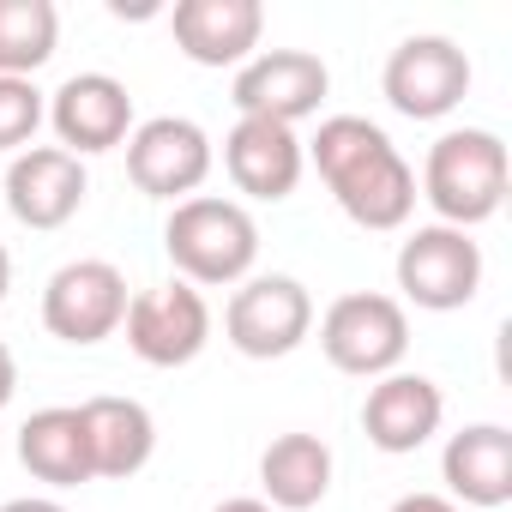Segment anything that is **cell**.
Wrapping results in <instances>:
<instances>
[{
    "label": "cell",
    "mask_w": 512,
    "mask_h": 512,
    "mask_svg": "<svg viewBox=\"0 0 512 512\" xmlns=\"http://www.w3.org/2000/svg\"><path fill=\"white\" fill-rule=\"evenodd\" d=\"M169 31L193 67H247L266 37V7L260 0H175Z\"/></svg>",
    "instance_id": "cell-13"
},
{
    "label": "cell",
    "mask_w": 512,
    "mask_h": 512,
    "mask_svg": "<svg viewBox=\"0 0 512 512\" xmlns=\"http://www.w3.org/2000/svg\"><path fill=\"white\" fill-rule=\"evenodd\" d=\"M127 350L145 368H187L205 344H211V308L193 284H151L127 302Z\"/></svg>",
    "instance_id": "cell-10"
},
{
    "label": "cell",
    "mask_w": 512,
    "mask_h": 512,
    "mask_svg": "<svg viewBox=\"0 0 512 512\" xmlns=\"http://www.w3.org/2000/svg\"><path fill=\"white\" fill-rule=\"evenodd\" d=\"M440 422H446V398L428 374H404V368L380 374L362 398V434H368V446H380L392 458L428 446L440 434Z\"/></svg>",
    "instance_id": "cell-15"
},
{
    "label": "cell",
    "mask_w": 512,
    "mask_h": 512,
    "mask_svg": "<svg viewBox=\"0 0 512 512\" xmlns=\"http://www.w3.org/2000/svg\"><path fill=\"white\" fill-rule=\"evenodd\" d=\"M91 193V175H85V157L61 151V145H25L13 163H7V211L25 223V229H61L79 217Z\"/></svg>",
    "instance_id": "cell-12"
},
{
    "label": "cell",
    "mask_w": 512,
    "mask_h": 512,
    "mask_svg": "<svg viewBox=\"0 0 512 512\" xmlns=\"http://www.w3.org/2000/svg\"><path fill=\"white\" fill-rule=\"evenodd\" d=\"M332 199L356 229H374V235L404 229L410 211H416V169L404 163L398 145H380L374 157H362L350 175L332 181Z\"/></svg>",
    "instance_id": "cell-17"
},
{
    "label": "cell",
    "mask_w": 512,
    "mask_h": 512,
    "mask_svg": "<svg viewBox=\"0 0 512 512\" xmlns=\"http://www.w3.org/2000/svg\"><path fill=\"white\" fill-rule=\"evenodd\" d=\"M308 332H314V296L302 278H284V272L241 278L223 308V338L247 362H278V356L302 350Z\"/></svg>",
    "instance_id": "cell-4"
},
{
    "label": "cell",
    "mask_w": 512,
    "mask_h": 512,
    "mask_svg": "<svg viewBox=\"0 0 512 512\" xmlns=\"http://www.w3.org/2000/svg\"><path fill=\"white\" fill-rule=\"evenodd\" d=\"M211 163H217V151H211L205 127L187 115H151L127 133V175L145 199H169V205L193 199L205 187Z\"/></svg>",
    "instance_id": "cell-7"
},
{
    "label": "cell",
    "mask_w": 512,
    "mask_h": 512,
    "mask_svg": "<svg viewBox=\"0 0 512 512\" xmlns=\"http://www.w3.org/2000/svg\"><path fill=\"white\" fill-rule=\"evenodd\" d=\"M260 500L272 512H308L332 494V446L320 434H278L260 452Z\"/></svg>",
    "instance_id": "cell-19"
},
{
    "label": "cell",
    "mask_w": 512,
    "mask_h": 512,
    "mask_svg": "<svg viewBox=\"0 0 512 512\" xmlns=\"http://www.w3.org/2000/svg\"><path fill=\"white\" fill-rule=\"evenodd\" d=\"M211 512H272L260 494H235V500H223V506H211Z\"/></svg>",
    "instance_id": "cell-27"
},
{
    "label": "cell",
    "mask_w": 512,
    "mask_h": 512,
    "mask_svg": "<svg viewBox=\"0 0 512 512\" xmlns=\"http://www.w3.org/2000/svg\"><path fill=\"white\" fill-rule=\"evenodd\" d=\"M79 422H85V446H91V476H103V482L139 476L157 452V422L139 398H115V392L85 398Z\"/></svg>",
    "instance_id": "cell-18"
},
{
    "label": "cell",
    "mask_w": 512,
    "mask_h": 512,
    "mask_svg": "<svg viewBox=\"0 0 512 512\" xmlns=\"http://www.w3.org/2000/svg\"><path fill=\"white\" fill-rule=\"evenodd\" d=\"M13 392H19V362H13V350L0 344V410L13 404Z\"/></svg>",
    "instance_id": "cell-25"
},
{
    "label": "cell",
    "mask_w": 512,
    "mask_h": 512,
    "mask_svg": "<svg viewBox=\"0 0 512 512\" xmlns=\"http://www.w3.org/2000/svg\"><path fill=\"white\" fill-rule=\"evenodd\" d=\"M380 91L386 103L404 115V121H446L464 97H470V55L452 43V37H404L392 55H386V73H380Z\"/></svg>",
    "instance_id": "cell-6"
},
{
    "label": "cell",
    "mask_w": 512,
    "mask_h": 512,
    "mask_svg": "<svg viewBox=\"0 0 512 512\" xmlns=\"http://www.w3.org/2000/svg\"><path fill=\"white\" fill-rule=\"evenodd\" d=\"M49 121V103L31 79H0V151H25L37 139V127Z\"/></svg>",
    "instance_id": "cell-23"
},
{
    "label": "cell",
    "mask_w": 512,
    "mask_h": 512,
    "mask_svg": "<svg viewBox=\"0 0 512 512\" xmlns=\"http://www.w3.org/2000/svg\"><path fill=\"white\" fill-rule=\"evenodd\" d=\"M392 512H464V506H452L446 494H404Z\"/></svg>",
    "instance_id": "cell-24"
},
{
    "label": "cell",
    "mask_w": 512,
    "mask_h": 512,
    "mask_svg": "<svg viewBox=\"0 0 512 512\" xmlns=\"http://www.w3.org/2000/svg\"><path fill=\"white\" fill-rule=\"evenodd\" d=\"M506 181H512V163H506L500 133L452 127V133H440L428 145L416 199H428L446 229H476L506 205Z\"/></svg>",
    "instance_id": "cell-2"
},
{
    "label": "cell",
    "mask_w": 512,
    "mask_h": 512,
    "mask_svg": "<svg viewBox=\"0 0 512 512\" xmlns=\"http://www.w3.org/2000/svg\"><path fill=\"white\" fill-rule=\"evenodd\" d=\"M0 512H67L61 500H49V494H25V500H7Z\"/></svg>",
    "instance_id": "cell-26"
},
{
    "label": "cell",
    "mask_w": 512,
    "mask_h": 512,
    "mask_svg": "<svg viewBox=\"0 0 512 512\" xmlns=\"http://www.w3.org/2000/svg\"><path fill=\"white\" fill-rule=\"evenodd\" d=\"M163 253L175 260L181 284L193 290H217V284H241L260 260V223L241 199H217V193H193L169 211L163 223Z\"/></svg>",
    "instance_id": "cell-1"
},
{
    "label": "cell",
    "mask_w": 512,
    "mask_h": 512,
    "mask_svg": "<svg viewBox=\"0 0 512 512\" xmlns=\"http://www.w3.org/2000/svg\"><path fill=\"white\" fill-rule=\"evenodd\" d=\"M482 247L470 229H446V223H422L404 235L398 247V290L404 302L428 308V314H452L470 308L482 290Z\"/></svg>",
    "instance_id": "cell-5"
},
{
    "label": "cell",
    "mask_w": 512,
    "mask_h": 512,
    "mask_svg": "<svg viewBox=\"0 0 512 512\" xmlns=\"http://www.w3.org/2000/svg\"><path fill=\"white\" fill-rule=\"evenodd\" d=\"M440 476H446V500L452 506H506L512 500V434L500 422H470L446 440L440 452Z\"/></svg>",
    "instance_id": "cell-16"
},
{
    "label": "cell",
    "mask_w": 512,
    "mask_h": 512,
    "mask_svg": "<svg viewBox=\"0 0 512 512\" xmlns=\"http://www.w3.org/2000/svg\"><path fill=\"white\" fill-rule=\"evenodd\" d=\"M127 278L115 260H67L49 284H43V326L61 344H103L121 332L127 320Z\"/></svg>",
    "instance_id": "cell-8"
},
{
    "label": "cell",
    "mask_w": 512,
    "mask_h": 512,
    "mask_svg": "<svg viewBox=\"0 0 512 512\" xmlns=\"http://www.w3.org/2000/svg\"><path fill=\"white\" fill-rule=\"evenodd\" d=\"M320 350L338 374H356V380L398 374V362L410 350V314L398 296L350 290L320 314Z\"/></svg>",
    "instance_id": "cell-3"
},
{
    "label": "cell",
    "mask_w": 512,
    "mask_h": 512,
    "mask_svg": "<svg viewBox=\"0 0 512 512\" xmlns=\"http://www.w3.org/2000/svg\"><path fill=\"white\" fill-rule=\"evenodd\" d=\"M49 127H55L61 151H73V157L115 151L133 133V91L115 73H73L49 97Z\"/></svg>",
    "instance_id": "cell-11"
},
{
    "label": "cell",
    "mask_w": 512,
    "mask_h": 512,
    "mask_svg": "<svg viewBox=\"0 0 512 512\" xmlns=\"http://www.w3.org/2000/svg\"><path fill=\"white\" fill-rule=\"evenodd\" d=\"M380 145H392V139H386V127H374L368 115H326V121H320V133L302 145V157H314L320 181L332 187V181H338V175H350L362 157H374Z\"/></svg>",
    "instance_id": "cell-22"
},
{
    "label": "cell",
    "mask_w": 512,
    "mask_h": 512,
    "mask_svg": "<svg viewBox=\"0 0 512 512\" xmlns=\"http://www.w3.org/2000/svg\"><path fill=\"white\" fill-rule=\"evenodd\" d=\"M332 91V73L314 49H260L247 67H235V85H229V103L235 115H260V121H278V127H296L308 115H320Z\"/></svg>",
    "instance_id": "cell-9"
},
{
    "label": "cell",
    "mask_w": 512,
    "mask_h": 512,
    "mask_svg": "<svg viewBox=\"0 0 512 512\" xmlns=\"http://www.w3.org/2000/svg\"><path fill=\"white\" fill-rule=\"evenodd\" d=\"M19 464L49 482V488H79L91 482V446H85V422L79 404H49L19 428Z\"/></svg>",
    "instance_id": "cell-20"
},
{
    "label": "cell",
    "mask_w": 512,
    "mask_h": 512,
    "mask_svg": "<svg viewBox=\"0 0 512 512\" xmlns=\"http://www.w3.org/2000/svg\"><path fill=\"white\" fill-rule=\"evenodd\" d=\"M223 169L235 181V193L247 199H290L308 157H302V139L296 127H278V121H260V115H235L229 139H223Z\"/></svg>",
    "instance_id": "cell-14"
},
{
    "label": "cell",
    "mask_w": 512,
    "mask_h": 512,
    "mask_svg": "<svg viewBox=\"0 0 512 512\" xmlns=\"http://www.w3.org/2000/svg\"><path fill=\"white\" fill-rule=\"evenodd\" d=\"M7 290H13V253L0 247V302H7Z\"/></svg>",
    "instance_id": "cell-28"
},
{
    "label": "cell",
    "mask_w": 512,
    "mask_h": 512,
    "mask_svg": "<svg viewBox=\"0 0 512 512\" xmlns=\"http://www.w3.org/2000/svg\"><path fill=\"white\" fill-rule=\"evenodd\" d=\"M61 43L55 0H0V79H31Z\"/></svg>",
    "instance_id": "cell-21"
}]
</instances>
